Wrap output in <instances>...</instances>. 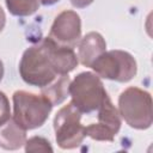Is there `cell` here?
<instances>
[{
  "label": "cell",
  "mask_w": 153,
  "mask_h": 153,
  "mask_svg": "<svg viewBox=\"0 0 153 153\" xmlns=\"http://www.w3.org/2000/svg\"><path fill=\"white\" fill-rule=\"evenodd\" d=\"M78 66L73 48L59 44L49 36L23 54L19 72L26 84L43 87L56 75L68 74Z\"/></svg>",
  "instance_id": "6da1fadb"
},
{
  "label": "cell",
  "mask_w": 153,
  "mask_h": 153,
  "mask_svg": "<svg viewBox=\"0 0 153 153\" xmlns=\"http://www.w3.org/2000/svg\"><path fill=\"white\" fill-rule=\"evenodd\" d=\"M81 35L80 17L74 11H63L54 20L49 37L62 45L73 48Z\"/></svg>",
  "instance_id": "ba28073f"
},
{
  "label": "cell",
  "mask_w": 153,
  "mask_h": 153,
  "mask_svg": "<svg viewBox=\"0 0 153 153\" xmlns=\"http://www.w3.org/2000/svg\"><path fill=\"white\" fill-rule=\"evenodd\" d=\"M2 75H4V65H2V62L0 60V81L2 79Z\"/></svg>",
  "instance_id": "ac0fdd59"
},
{
  "label": "cell",
  "mask_w": 153,
  "mask_h": 153,
  "mask_svg": "<svg viewBox=\"0 0 153 153\" xmlns=\"http://www.w3.org/2000/svg\"><path fill=\"white\" fill-rule=\"evenodd\" d=\"M120 115L135 129H147L153 122L151 94L139 87H128L118 98Z\"/></svg>",
  "instance_id": "7a4b0ae2"
},
{
  "label": "cell",
  "mask_w": 153,
  "mask_h": 153,
  "mask_svg": "<svg viewBox=\"0 0 153 153\" xmlns=\"http://www.w3.org/2000/svg\"><path fill=\"white\" fill-rule=\"evenodd\" d=\"M6 5L13 16L25 17L38 10L39 0H6Z\"/></svg>",
  "instance_id": "7c38bea8"
},
{
  "label": "cell",
  "mask_w": 153,
  "mask_h": 153,
  "mask_svg": "<svg viewBox=\"0 0 153 153\" xmlns=\"http://www.w3.org/2000/svg\"><path fill=\"white\" fill-rule=\"evenodd\" d=\"M13 120L25 130L41 127L51 111V103L41 96L26 91H17L13 94Z\"/></svg>",
  "instance_id": "3957f363"
},
{
  "label": "cell",
  "mask_w": 153,
  "mask_h": 153,
  "mask_svg": "<svg viewBox=\"0 0 153 153\" xmlns=\"http://www.w3.org/2000/svg\"><path fill=\"white\" fill-rule=\"evenodd\" d=\"M26 134L13 118L0 126V146L5 149H17L25 143Z\"/></svg>",
  "instance_id": "30bf717a"
},
{
  "label": "cell",
  "mask_w": 153,
  "mask_h": 153,
  "mask_svg": "<svg viewBox=\"0 0 153 153\" xmlns=\"http://www.w3.org/2000/svg\"><path fill=\"white\" fill-rule=\"evenodd\" d=\"M106 43L100 33L98 32H88L84 38H81L79 43V60L86 66L91 67V65L96 61V59L105 51Z\"/></svg>",
  "instance_id": "9c48e42d"
},
{
  "label": "cell",
  "mask_w": 153,
  "mask_h": 153,
  "mask_svg": "<svg viewBox=\"0 0 153 153\" xmlns=\"http://www.w3.org/2000/svg\"><path fill=\"white\" fill-rule=\"evenodd\" d=\"M69 93L72 103L81 112L97 110L108 96L99 76L91 72H84L76 75L69 85Z\"/></svg>",
  "instance_id": "277c9868"
},
{
  "label": "cell",
  "mask_w": 153,
  "mask_h": 153,
  "mask_svg": "<svg viewBox=\"0 0 153 153\" xmlns=\"http://www.w3.org/2000/svg\"><path fill=\"white\" fill-rule=\"evenodd\" d=\"M71 2H72L73 6L79 7V8H82V7H86L90 4H92L93 0H71Z\"/></svg>",
  "instance_id": "9a60e30c"
},
{
  "label": "cell",
  "mask_w": 153,
  "mask_h": 153,
  "mask_svg": "<svg viewBox=\"0 0 153 153\" xmlns=\"http://www.w3.org/2000/svg\"><path fill=\"white\" fill-rule=\"evenodd\" d=\"M81 111L69 103L61 108L54 118V129L57 145L63 149L78 147L85 135V127L80 123Z\"/></svg>",
  "instance_id": "5b68a950"
},
{
  "label": "cell",
  "mask_w": 153,
  "mask_h": 153,
  "mask_svg": "<svg viewBox=\"0 0 153 153\" xmlns=\"http://www.w3.org/2000/svg\"><path fill=\"white\" fill-rule=\"evenodd\" d=\"M5 22H6V16H5L4 10H2L1 6H0V32L2 31V29H4V26H5Z\"/></svg>",
  "instance_id": "2e32d148"
},
{
  "label": "cell",
  "mask_w": 153,
  "mask_h": 153,
  "mask_svg": "<svg viewBox=\"0 0 153 153\" xmlns=\"http://www.w3.org/2000/svg\"><path fill=\"white\" fill-rule=\"evenodd\" d=\"M69 85H71V79L67 74H61L55 81L53 80L50 84L45 85L41 90V94L45 97L51 105H56L62 103L68 93H69Z\"/></svg>",
  "instance_id": "8fae6325"
},
{
  "label": "cell",
  "mask_w": 153,
  "mask_h": 153,
  "mask_svg": "<svg viewBox=\"0 0 153 153\" xmlns=\"http://www.w3.org/2000/svg\"><path fill=\"white\" fill-rule=\"evenodd\" d=\"M91 68L105 79L127 82L136 74V62L134 57L123 50L104 51L91 65Z\"/></svg>",
  "instance_id": "8992f818"
},
{
  "label": "cell",
  "mask_w": 153,
  "mask_h": 153,
  "mask_svg": "<svg viewBox=\"0 0 153 153\" xmlns=\"http://www.w3.org/2000/svg\"><path fill=\"white\" fill-rule=\"evenodd\" d=\"M98 123L85 127V135L97 141H112L121 128V117L117 109L106 96L98 108Z\"/></svg>",
  "instance_id": "52a82bcc"
},
{
  "label": "cell",
  "mask_w": 153,
  "mask_h": 153,
  "mask_svg": "<svg viewBox=\"0 0 153 153\" xmlns=\"http://www.w3.org/2000/svg\"><path fill=\"white\" fill-rule=\"evenodd\" d=\"M25 151L27 153L31 152H53V148L50 146V142L41 136H33L26 141Z\"/></svg>",
  "instance_id": "4fadbf2b"
},
{
  "label": "cell",
  "mask_w": 153,
  "mask_h": 153,
  "mask_svg": "<svg viewBox=\"0 0 153 153\" xmlns=\"http://www.w3.org/2000/svg\"><path fill=\"white\" fill-rule=\"evenodd\" d=\"M59 0H41V2L43 4V5H45V6H49V5H54V4H56Z\"/></svg>",
  "instance_id": "e0dca14e"
},
{
  "label": "cell",
  "mask_w": 153,
  "mask_h": 153,
  "mask_svg": "<svg viewBox=\"0 0 153 153\" xmlns=\"http://www.w3.org/2000/svg\"><path fill=\"white\" fill-rule=\"evenodd\" d=\"M10 115H11V110H10L8 99L5 96V93L0 91V126L10 120Z\"/></svg>",
  "instance_id": "5bb4252c"
}]
</instances>
